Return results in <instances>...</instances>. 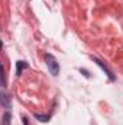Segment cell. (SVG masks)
Masks as SVG:
<instances>
[{"instance_id": "1", "label": "cell", "mask_w": 123, "mask_h": 125, "mask_svg": "<svg viewBox=\"0 0 123 125\" xmlns=\"http://www.w3.org/2000/svg\"><path fill=\"white\" fill-rule=\"evenodd\" d=\"M45 61H46V65H48V68H49V73H51L52 76H58V74H60V65H58V62H57V60H55L54 55L46 54V55H45Z\"/></svg>"}, {"instance_id": "2", "label": "cell", "mask_w": 123, "mask_h": 125, "mask_svg": "<svg viewBox=\"0 0 123 125\" xmlns=\"http://www.w3.org/2000/svg\"><path fill=\"white\" fill-rule=\"evenodd\" d=\"M94 61L97 62V64H98V65H100V67H101V68H103V70L106 71V73H107V76L110 77V80H114V77H113V74H112V71H110V70H109V68H107V67H106V65L103 64V62H101V61H98V60H96V58H94Z\"/></svg>"}, {"instance_id": "3", "label": "cell", "mask_w": 123, "mask_h": 125, "mask_svg": "<svg viewBox=\"0 0 123 125\" xmlns=\"http://www.w3.org/2000/svg\"><path fill=\"white\" fill-rule=\"evenodd\" d=\"M16 64H18V68H16V74H18V76H20V73H22V68H26V67H28V64H26L25 61H18Z\"/></svg>"}, {"instance_id": "4", "label": "cell", "mask_w": 123, "mask_h": 125, "mask_svg": "<svg viewBox=\"0 0 123 125\" xmlns=\"http://www.w3.org/2000/svg\"><path fill=\"white\" fill-rule=\"evenodd\" d=\"M3 125H10V112H4V115H3Z\"/></svg>"}, {"instance_id": "5", "label": "cell", "mask_w": 123, "mask_h": 125, "mask_svg": "<svg viewBox=\"0 0 123 125\" xmlns=\"http://www.w3.org/2000/svg\"><path fill=\"white\" fill-rule=\"evenodd\" d=\"M1 102H3V106L9 108V97L6 96V93H3V94H1Z\"/></svg>"}, {"instance_id": "6", "label": "cell", "mask_w": 123, "mask_h": 125, "mask_svg": "<svg viewBox=\"0 0 123 125\" xmlns=\"http://www.w3.org/2000/svg\"><path fill=\"white\" fill-rule=\"evenodd\" d=\"M35 116H36L38 119H41L42 122H46V121L49 119V116H42V115H35Z\"/></svg>"}]
</instances>
